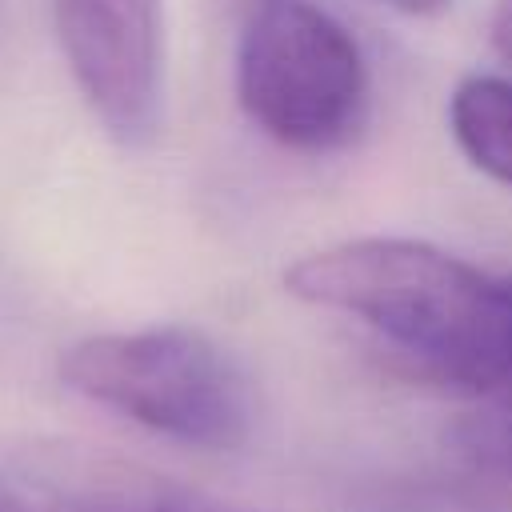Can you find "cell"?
<instances>
[{
  "label": "cell",
  "instance_id": "cell-1",
  "mask_svg": "<svg viewBox=\"0 0 512 512\" xmlns=\"http://www.w3.org/2000/svg\"><path fill=\"white\" fill-rule=\"evenodd\" d=\"M284 288L368 324L420 376L480 396L512 376V276L428 240L360 236L300 256Z\"/></svg>",
  "mask_w": 512,
  "mask_h": 512
},
{
  "label": "cell",
  "instance_id": "cell-2",
  "mask_svg": "<svg viewBox=\"0 0 512 512\" xmlns=\"http://www.w3.org/2000/svg\"><path fill=\"white\" fill-rule=\"evenodd\" d=\"M60 380L92 404L192 448H236L252 432V388L204 332L152 324L96 332L64 348Z\"/></svg>",
  "mask_w": 512,
  "mask_h": 512
},
{
  "label": "cell",
  "instance_id": "cell-3",
  "mask_svg": "<svg viewBox=\"0 0 512 512\" xmlns=\"http://www.w3.org/2000/svg\"><path fill=\"white\" fill-rule=\"evenodd\" d=\"M368 60L312 0H252L236 44L244 116L292 152H332L368 116Z\"/></svg>",
  "mask_w": 512,
  "mask_h": 512
},
{
  "label": "cell",
  "instance_id": "cell-4",
  "mask_svg": "<svg viewBox=\"0 0 512 512\" xmlns=\"http://www.w3.org/2000/svg\"><path fill=\"white\" fill-rule=\"evenodd\" d=\"M52 20L88 112L116 144L144 148L164 116V4L52 0Z\"/></svg>",
  "mask_w": 512,
  "mask_h": 512
},
{
  "label": "cell",
  "instance_id": "cell-5",
  "mask_svg": "<svg viewBox=\"0 0 512 512\" xmlns=\"http://www.w3.org/2000/svg\"><path fill=\"white\" fill-rule=\"evenodd\" d=\"M456 148L496 184L512 188V80L496 72L464 76L448 96Z\"/></svg>",
  "mask_w": 512,
  "mask_h": 512
},
{
  "label": "cell",
  "instance_id": "cell-6",
  "mask_svg": "<svg viewBox=\"0 0 512 512\" xmlns=\"http://www.w3.org/2000/svg\"><path fill=\"white\" fill-rule=\"evenodd\" d=\"M472 400L452 424V456L476 484L512 496V376Z\"/></svg>",
  "mask_w": 512,
  "mask_h": 512
},
{
  "label": "cell",
  "instance_id": "cell-7",
  "mask_svg": "<svg viewBox=\"0 0 512 512\" xmlns=\"http://www.w3.org/2000/svg\"><path fill=\"white\" fill-rule=\"evenodd\" d=\"M152 512H232V508H224V504H216V500H204V496H196V492H180V488L160 484Z\"/></svg>",
  "mask_w": 512,
  "mask_h": 512
},
{
  "label": "cell",
  "instance_id": "cell-8",
  "mask_svg": "<svg viewBox=\"0 0 512 512\" xmlns=\"http://www.w3.org/2000/svg\"><path fill=\"white\" fill-rule=\"evenodd\" d=\"M492 48L512 64V0H500L492 12Z\"/></svg>",
  "mask_w": 512,
  "mask_h": 512
},
{
  "label": "cell",
  "instance_id": "cell-9",
  "mask_svg": "<svg viewBox=\"0 0 512 512\" xmlns=\"http://www.w3.org/2000/svg\"><path fill=\"white\" fill-rule=\"evenodd\" d=\"M380 4H392L408 16H432V12H444L452 0H380Z\"/></svg>",
  "mask_w": 512,
  "mask_h": 512
}]
</instances>
